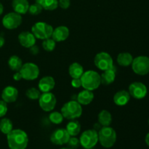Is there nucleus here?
Returning <instances> with one entry per match:
<instances>
[{"instance_id": "f257e3e1", "label": "nucleus", "mask_w": 149, "mask_h": 149, "mask_svg": "<svg viewBox=\"0 0 149 149\" xmlns=\"http://www.w3.org/2000/svg\"><path fill=\"white\" fill-rule=\"evenodd\" d=\"M7 144L10 149H26L29 144V137L25 131L13 130L7 135Z\"/></svg>"}, {"instance_id": "f3484780", "label": "nucleus", "mask_w": 149, "mask_h": 149, "mask_svg": "<svg viewBox=\"0 0 149 149\" xmlns=\"http://www.w3.org/2000/svg\"><path fill=\"white\" fill-rule=\"evenodd\" d=\"M55 85V81L53 77H49V76H47V77H44L43 78L41 79L38 84V87H39V90L42 92V93H49L51 90H53Z\"/></svg>"}, {"instance_id": "6e6552de", "label": "nucleus", "mask_w": 149, "mask_h": 149, "mask_svg": "<svg viewBox=\"0 0 149 149\" xmlns=\"http://www.w3.org/2000/svg\"><path fill=\"white\" fill-rule=\"evenodd\" d=\"M94 63L97 68L103 71L110 69L113 66V58L106 52H98L95 56Z\"/></svg>"}, {"instance_id": "79ce46f5", "label": "nucleus", "mask_w": 149, "mask_h": 149, "mask_svg": "<svg viewBox=\"0 0 149 149\" xmlns=\"http://www.w3.org/2000/svg\"><path fill=\"white\" fill-rule=\"evenodd\" d=\"M61 149H73V148H62Z\"/></svg>"}, {"instance_id": "4468645a", "label": "nucleus", "mask_w": 149, "mask_h": 149, "mask_svg": "<svg viewBox=\"0 0 149 149\" xmlns=\"http://www.w3.org/2000/svg\"><path fill=\"white\" fill-rule=\"evenodd\" d=\"M18 97V90L13 86H7L1 93L2 100L7 103H13L16 101Z\"/></svg>"}, {"instance_id": "a878e982", "label": "nucleus", "mask_w": 149, "mask_h": 149, "mask_svg": "<svg viewBox=\"0 0 149 149\" xmlns=\"http://www.w3.org/2000/svg\"><path fill=\"white\" fill-rule=\"evenodd\" d=\"M23 64L21 58L17 55H13L8 60V65L12 71H19Z\"/></svg>"}, {"instance_id": "423d86ee", "label": "nucleus", "mask_w": 149, "mask_h": 149, "mask_svg": "<svg viewBox=\"0 0 149 149\" xmlns=\"http://www.w3.org/2000/svg\"><path fill=\"white\" fill-rule=\"evenodd\" d=\"M80 145L84 148L90 149L98 142V133L95 129L87 130L81 133L79 138Z\"/></svg>"}, {"instance_id": "4be33fe9", "label": "nucleus", "mask_w": 149, "mask_h": 149, "mask_svg": "<svg viewBox=\"0 0 149 149\" xmlns=\"http://www.w3.org/2000/svg\"><path fill=\"white\" fill-rule=\"evenodd\" d=\"M83 66L77 62H74L70 65L68 68V73L72 79H79L84 73Z\"/></svg>"}, {"instance_id": "9b49d317", "label": "nucleus", "mask_w": 149, "mask_h": 149, "mask_svg": "<svg viewBox=\"0 0 149 149\" xmlns=\"http://www.w3.org/2000/svg\"><path fill=\"white\" fill-rule=\"evenodd\" d=\"M22 16L18 13L13 12L9 13L4 16L2 19V24L4 28L9 30H13L18 28L22 23Z\"/></svg>"}, {"instance_id": "1a4fd4ad", "label": "nucleus", "mask_w": 149, "mask_h": 149, "mask_svg": "<svg viewBox=\"0 0 149 149\" xmlns=\"http://www.w3.org/2000/svg\"><path fill=\"white\" fill-rule=\"evenodd\" d=\"M22 78L28 81H32L38 78L39 75V68L37 65L33 63H26L23 64L20 69Z\"/></svg>"}, {"instance_id": "7c9ffc66", "label": "nucleus", "mask_w": 149, "mask_h": 149, "mask_svg": "<svg viewBox=\"0 0 149 149\" xmlns=\"http://www.w3.org/2000/svg\"><path fill=\"white\" fill-rule=\"evenodd\" d=\"M26 95L27 96L28 98L31 99V100H37L41 95L40 90L35 87H31L26 90Z\"/></svg>"}, {"instance_id": "aec40b11", "label": "nucleus", "mask_w": 149, "mask_h": 149, "mask_svg": "<svg viewBox=\"0 0 149 149\" xmlns=\"http://www.w3.org/2000/svg\"><path fill=\"white\" fill-rule=\"evenodd\" d=\"M93 99H94V93H93V91L85 89L80 92L77 95V102L80 105H84V106L91 103Z\"/></svg>"}, {"instance_id": "6ab92c4d", "label": "nucleus", "mask_w": 149, "mask_h": 149, "mask_svg": "<svg viewBox=\"0 0 149 149\" xmlns=\"http://www.w3.org/2000/svg\"><path fill=\"white\" fill-rule=\"evenodd\" d=\"M116 79V68L113 65L110 69L106 70L100 75V81L102 84L109 85L112 84Z\"/></svg>"}, {"instance_id": "72a5a7b5", "label": "nucleus", "mask_w": 149, "mask_h": 149, "mask_svg": "<svg viewBox=\"0 0 149 149\" xmlns=\"http://www.w3.org/2000/svg\"><path fill=\"white\" fill-rule=\"evenodd\" d=\"M7 112V105L4 100H0V117H3Z\"/></svg>"}, {"instance_id": "b1692460", "label": "nucleus", "mask_w": 149, "mask_h": 149, "mask_svg": "<svg viewBox=\"0 0 149 149\" xmlns=\"http://www.w3.org/2000/svg\"><path fill=\"white\" fill-rule=\"evenodd\" d=\"M65 130L68 132L70 136H77L81 131V125L77 120L72 119L67 124Z\"/></svg>"}, {"instance_id": "2eb2a0df", "label": "nucleus", "mask_w": 149, "mask_h": 149, "mask_svg": "<svg viewBox=\"0 0 149 149\" xmlns=\"http://www.w3.org/2000/svg\"><path fill=\"white\" fill-rule=\"evenodd\" d=\"M69 29L65 26H60L53 29L52 34V39H54L56 42H63L68 39L69 36Z\"/></svg>"}, {"instance_id": "c85d7f7f", "label": "nucleus", "mask_w": 149, "mask_h": 149, "mask_svg": "<svg viewBox=\"0 0 149 149\" xmlns=\"http://www.w3.org/2000/svg\"><path fill=\"white\" fill-rule=\"evenodd\" d=\"M56 46V42L52 38H48V39H44L42 42V47L47 52H52L55 49Z\"/></svg>"}, {"instance_id": "0eeeda50", "label": "nucleus", "mask_w": 149, "mask_h": 149, "mask_svg": "<svg viewBox=\"0 0 149 149\" xmlns=\"http://www.w3.org/2000/svg\"><path fill=\"white\" fill-rule=\"evenodd\" d=\"M132 71L138 75L144 76L149 73V58L144 55L133 58L132 63Z\"/></svg>"}, {"instance_id": "cd10ccee", "label": "nucleus", "mask_w": 149, "mask_h": 149, "mask_svg": "<svg viewBox=\"0 0 149 149\" xmlns=\"http://www.w3.org/2000/svg\"><path fill=\"white\" fill-rule=\"evenodd\" d=\"M42 7V8L46 10L52 11L55 10L58 7V0H37Z\"/></svg>"}, {"instance_id": "a19ab883", "label": "nucleus", "mask_w": 149, "mask_h": 149, "mask_svg": "<svg viewBox=\"0 0 149 149\" xmlns=\"http://www.w3.org/2000/svg\"><path fill=\"white\" fill-rule=\"evenodd\" d=\"M3 11H4V7H3L2 4L0 2V15L3 13Z\"/></svg>"}, {"instance_id": "f8f14e48", "label": "nucleus", "mask_w": 149, "mask_h": 149, "mask_svg": "<svg viewBox=\"0 0 149 149\" xmlns=\"http://www.w3.org/2000/svg\"><path fill=\"white\" fill-rule=\"evenodd\" d=\"M148 90L146 86L141 82L135 81L129 86V93L135 99H143L146 96Z\"/></svg>"}, {"instance_id": "e433bc0d", "label": "nucleus", "mask_w": 149, "mask_h": 149, "mask_svg": "<svg viewBox=\"0 0 149 149\" xmlns=\"http://www.w3.org/2000/svg\"><path fill=\"white\" fill-rule=\"evenodd\" d=\"M29 49H30V52H31V53L32 55H37V54L39 52V47H38L36 46V45H33V46H32V47H31L29 48Z\"/></svg>"}, {"instance_id": "ea45409f", "label": "nucleus", "mask_w": 149, "mask_h": 149, "mask_svg": "<svg viewBox=\"0 0 149 149\" xmlns=\"http://www.w3.org/2000/svg\"><path fill=\"white\" fill-rule=\"evenodd\" d=\"M145 141H146V143L147 144V146H149V132L148 134H147L146 136Z\"/></svg>"}, {"instance_id": "a211bd4d", "label": "nucleus", "mask_w": 149, "mask_h": 149, "mask_svg": "<svg viewBox=\"0 0 149 149\" xmlns=\"http://www.w3.org/2000/svg\"><path fill=\"white\" fill-rule=\"evenodd\" d=\"M130 95L126 90H120L113 95V103L119 106H124L128 103L130 100Z\"/></svg>"}, {"instance_id": "4c0bfd02", "label": "nucleus", "mask_w": 149, "mask_h": 149, "mask_svg": "<svg viewBox=\"0 0 149 149\" xmlns=\"http://www.w3.org/2000/svg\"><path fill=\"white\" fill-rule=\"evenodd\" d=\"M13 79H14L15 81H20V80H21L23 79L20 71H15V73L13 75Z\"/></svg>"}, {"instance_id": "58836bf2", "label": "nucleus", "mask_w": 149, "mask_h": 149, "mask_svg": "<svg viewBox=\"0 0 149 149\" xmlns=\"http://www.w3.org/2000/svg\"><path fill=\"white\" fill-rule=\"evenodd\" d=\"M4 45V39L2 37V36H0V48L2 47Z\"/></svg>"}, {"instance_id": "473e14b6", "label": "nucleus", "mask_w": 149, "mask_h": 149, "mask_svg": "<svg viewBox=\"0 0 149 149\" xmlns=\"http://www.w3.org/2000/svg\"><path fill=\"white\" fill-rule=\"evenodd\" d=\"M67 144L68 145L69 148L76 149L80 146L79 139L75 138V136H71L70 137L69 140H68V143H67Z\"/></svg>"}, {"instance_id": "20e7f679", "label": "nucleus", "mask_w": 149, "mask_h": 149, "mask_svg": "<svg viewBox=\"0 0 149 149\" xmlns=\"http://www.w3.org/2000/svg\"><path fill=\"white\" fill-rule=\"evenodd\" d=\"M61 112L65 119L72 120L81 116L82 108L81 105L76 100H70L63 106Z\"/></svg>"}, {"instance_id": "c03bdc74", "label": "nucleus", "mask_w": 149, "mask_h": 149, "mask_svg": "<svg viewBox=\"0 0 149 149\" xmlns=\"http://www.w3.org/2000/svg\"><path fill=\"white\" fill-rule=\"evenodd\" d=\"M36 1H37V0H36Z\"/></svg>"}, {"instance_id": "2f4dec72", "label": "nucleus", "mask_w": 149, "mask_h": 149, "mask_svg": "<svg viewBox=\"0 0 149 149\" xmlns=\"http://www.w3.org/2000/svg\"><path fill=\"white\" fill-rule=\"evenodd\" d=\"M42 10H43V8L41 6V4L36 1L34 4H32L31 5H29L28 12L31 15H37L40 14L42 13Z\"/></svg>"}, {"instance_id": "bb28decb", "label": "nucleus", "mask_w": 149, "mask_h": 149, "mask_svg": "<svg viewBox=\"0 0 149 149\" xmlns=\"http://www.w3.org/2000/svg\"><path fill=\"white\" fill-rule=\"evenodd\" d=\"M13 122L8 118H4L0 121V131L3 134L7 135L13 130Z\"/></svg>"}, {"instance_id": "7ed1b4c3", "label": "nucleus", "mask_w": 149, "mask_h": 149, "mask_svg": "<svg viewBox=\"0 0 149 149\" xmlns=\"http://www.w3.org/2000/svg\"><path fill=\"white\" fill-rule=\"evenodd\" d=\"M98 133V141L103 147L110 148L116 141V132L110 126L102 127Z\"/></svg>"}, {"instance_id": "f704fd0d", "label": "nucleus", "mask_w": 149, "mask_h": 149, "mask_svg": "<svg viewBox=\"0 0 149 149\" xmlns=\"http://www.w3.org/2000/svg\"><path fill=\"white\" fill-rule=\"evenodd\" d=\"M71 4V1L70 0H59L58 1V6L61 7V8L64 9H68L70 7Z\"/></svg>"}, {"instance_id": "dca6fc26", "label": "nucleus", "mask_w": 149, "mask_h": 149, "mask_svg": "<svg viewBox=\"0 0 149 149\" xmlns=\"http://www.w3.org/2000/svg\"><path fill=\"white\" fill-rule=\"evenodd\" d=\"M18 41L23 47L30 48L36 44V37L29 31H23L18 35Z\"/></svg>"}, {"instance_id": "39448f33", "label": "nucleus", "mask_w": 149, "mask_h": 149, "mask_svg": "<svg viewBox=\"0 0 149 149\" xmlns=\"http://www.w3.org/2000/svg\"><path fill=\"white\" fill-rule=\"evenodd\" d=\"M53 27L45 22H37L31 28V33L36 39H46L52 36Z\"/></svg>"}, {"instance_id": "f03ea898", "label": "nucleus", "mask_w": 149, "mask_h": 149, "mask_svg": "<svg viewBox=\"0 0 149 149\" xmlns=\"http://www.w3.org/2000/svg\"><path fill=\"white\" fill-rule=\"evenodd\" d=\"M80 79L81 81V87H84L85 90L90 91L97 89L101 84L100 75L97 72L92 70H89L83 73Z\"/></svg>"}, {"instance_id": "ddd939ff", "label": "nucleus", "mask_w": 149, "mask_h": 149, "mask_svg": "<svg viewBox=\"0 0 149 149\" xmlns=\"http://www.w3.org/2000/svg\"><path fill=\"white\" fill-rule=\"evenodd\" d=\"M70 135L65 129L60 128L52 132L50 136V141L57 146H62L67 144L70 138Z\"/></svg>"}, {"instance_id": "c9c22d12", "label": "nucleus", "mask_w": 149, "mask_h": 149, "mask_svg": "<svg viewBox=\"0 0 149 149\" xmlns=\"http://www.w3.org/2000/svg\"><path fill=\"white\" fill-rule=\"evenodd\" d=\"M71 86H72L74 88H79L80 87H81V79H72L71 80Z\"/></svg>"}, {"instance_id": "412c9836", "label": "nucleus", "mask_w": 149, "mask_h": 149, "mask_svg": "<svg viewBox=\"0 0 149 149\" xmlns=\"http://www.w3.org/2000/svg\"><path fill=\"white\" fill-rule=\"evenodd\" d=\"M12 6L15 13L23 15L26 14L29 10V3L28 0H13Z\"/></svg>"}, {"instance_id": "37998d69", "label": "nucleus", "mask_w": 149, "mask_h": 149, "mask_svg": "<svg viewBox=\"0 0 149 149\" xmlns=\"http://www.w3.org/2000/svg\"><path fill=\"white\" fill-rule=\"evenodd\" d=\"M148 124H149V120H148Z\"/></svg>"}, {"instance_id": "393cba45", "label": "nucleus", "mask_w": 149, "mask_h": 149, "mask_svg": "<svg viewBox=\"0 0 149 149\" xmlns=\"http://www.w3.org/2000/svg\"><path fill=\"white\" fill-rule=\"evenodd\" d=\"M116 61H117L118 64L121 66H129L132 64L133 57L129 52H122L118 55Z\"/></svg>"}, {"instance_id": "5701e85b", "label": "nucleus", "mask_w": 149, "mask_h": 149, "mask_svg": "<svg viewBox=\"0 0 149 149\" xmlns=\"http://www.w3.org/2000/svg\"><path fill=\"white\" fill-rule=\"evenodd\" d=\"M98 122L102 127L110 126L112 122V116L107 110H102L97 116Z\"/></svg>"}, {"instance_id": "c756f323", "label": "nucleus", "mask_w": 149, "mask_h": 149, "mask_svg": "<svg viewBox=\"0 0 149 149\" xmlns=\"http://www.w3.org/2000/svg\"><path fill=\"white\" fill-rule=\"evenodd\" d=\"M63 116L62 115L61 112L54 111L52 112L49 115V119L52 123L55 124V125H60L63 121Z\"/></svg>"}, {"instance_id": "9d476101", "label": "nucleus", "mask_w": 149, "mask_h": 149, "mask_svg": "<svg viewBox=\"0 0 149 149\" xmlns=\"http://www.w3.org/2000/svg\"><path fill=\"white\" fill-rule=\"evenodd\" d=\"M57 100L55 95L52 93H44L39 98V104L41 109L46 112L52 111L56 106Z\"/></svg>"}]
</instances>
